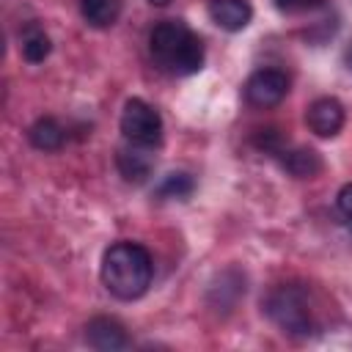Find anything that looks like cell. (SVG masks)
Listing matches in <instances>:
<instances>
[{
	"instance_id": "cell-5",
	"label": "cell",
	"mask_w": 352,
	"mask_h": 352,
	"mask_svg": "<svg viewBox=\"0 0 352 352\" xmlns=\"http://www.w3.org/2000/svg\"><path fill=\"white\" fill-rule=\"evenodd\" d=\"M289 94V77L280 69H258L245 82V99L253 107H275Z\"/></svg>"
},
{
	"instance_id": "cell-9",
	"label": "cell",
	"mask_w": 352,
	"mask_h": 352,
	"mask_svg": "<svg viewBox=\"0 0 352 352\" xmlns=\"http://www.w3.org/2000/svg\"><path fill=\"white\" fill-rule=\"evenodd\" d=\"M116 165H118V173L124 176V182H129V184H143L154 170V160H151L148 148H143V146L121 148L116 157Z\"/></svg>"
},
{
	"instance_id": "cell-10",
	"label": "cell",
	"mask_w": 352,
	"mask_h": 352,
	"mask_svg": "<svg viewBox=\"0 0 352 352\" xmlns=\"http://www.w3.org/2000/svg\"><path fill=\"white\" fill-rule=\"evenodd\" d=\"M280 165L294 179H314L322 170V157H319V151H314L308 146H297V148H286L280 154Z\"/></svg>"
},
{
	"instance_id": "cell-3",
	"label": "cell",
	"mask_w": 352,
	"mask_h": 352,
	"mask_svg": "<svg viewBox=\"0 0 352 352\" xmlns=\"http://www.w3.org/2000/svg\"><path fill=\"white\" fill-rule=\"evenodd\" d=\"M264 311L289 336L305 338L316 330V314L311 308L308 292L297 283H283V286L272 289L264 300Z\"/></svg>"
},
{
	"instance_id": "cell-7",
	"label": "cell",
	"mask_w": 352,
	"mask_h": 352,
	"mask_svg": "<svg viewBox=\"0 0 352 352\" xmlns=\"http://www.w3.org/2000/svg\"><path fill=\"white\" fill-rule=\"evenodd\" d=\"M85 341L94 346V349H102V352H116V349H126L129 346V338H126V330L118 319L113 316H96L85 324Z\"/></svg>"
},
{
	"instance_id": "cell-13",
	"label": "cell",
	"mask_w": 352,
	"mask_h": 352,
	"mask_svg": "<svg viewBox=\"0 0 352 352\" xmlns=\"http://www.w3.org/2000/svg\"><path fill=\"white\" fill-rule=\"evenodd\" d=\"M19 50H22V58L28 63H41L47 60L50 50H52V41L50 36L44 33V28L38 25H28L22 33H19Z\"/></svg>"
},
{
	"instance_id": "cell-16",
	"label": "cell",
	"mask_w": 352,
	"mask_h": 352,
	"mask_svg": "<svg viewBox=\"0 0 352 352\" xmlns=\"http://www.w3.org/2000/svg\"><path fill=\"white\" fill-rule=\"evenodd\" d=\"M280 11H289V14H294V11H308V8H316L322 0H272Z\"/></svg>"
},
{
	"instance_id": "cell-8",
	"label": "cell",
	"mask_w": 352,
	"mask_h": 352,
	"mask_svg": "<svg viewBox=\"0 0 352 352\" xmlns=\"http://www.w3.org/2000/svg\"><path fill=\"white\" fill-rule=\"evenodd\" d=\"M209 16L217 28L236 33V30L250 25L253 8L248 0H209Z\"/></svg>"
},
{
	"instance_id": "cell-18",
	"label": "cell",
	"mask_w": 352,
	"mask_h": 352,
	"mask_svg": "<svg viewBox=\"0 0 352 352\" xmlns=\"http://www.w3.org/2000/svg\"><path fill=\"white\" fill-rule=\"evenodd\" d=\"M344 63H346V69H352V44H349L346 52H344Z\"/></svg>"
},
{
	"instance_id": "cell-4",
	"label": "cell",
	"mask_w": 352,
	"mask_h": 352,
	"mask_svg": "<svg viewBox=\"0 0 352 352\" xmlns=\"http://www.w3.org/2000/svg\"><path fill=\"white\" fill-rule=\"evenodd\" d=\"M121 132L132 146L154 148L162 140V118L148 102L129 99L121 110Z\"/></svg>"
},
{
	"instance_id": "cell-17",
	"label": "cell",
	"mask_w": 352,
	"mask_h": 352,
	"mask_svg": "<svg viewBox=\"0 0 352 352\" xmlns=\"http://www.w3.org/2000/svg\"><path fill=\"white\" fill-rule=\"evenodd\" d=\"M338 209H341L346 217H352V182L338 190Z\"/></svg>"
},
{
	"instance_id": "cell-6",
	"label": "cell",
	"mask_w": 352,
	"mask_h": 352,
	"mask_svg": "<svg viewBox=\"0 0 352 352\" xmlns=\"http://www.w3.org/2000/svg\"><path fill=\"white\" fill-rule=\"evenodd\" d=\"M305 124L319 138H336L344 126V104L333 96L314 99L305 110Z\"/></svg>"
},
{
	"instance_id": "cell-14",
	"label": "cell",
	"mask_w": 352,
	"mask_h": 352,
	"mask_svg": "<svg viewBox=\"0 0 352 352\" xmlns=\"http://www.w3.org/2000/svg\"><path fill=\"white\" fill-rule=\"evenodd\" d=\"M192 187H195V182H192L190 173H168L162 179V184L157 187V198L160 201H170V198L184 201L192 192Z\"/></svg>"
},
{
	"instance_id": "cell-2",
	"label": "cell",
	"mask_w": 352,
	"mask_h": 352,
	"mask_svg": "<svg viewBox=\"0 0 352 352\" xmlns=\"http://www.w3.org/2000/svg\"><path fill=\"white\" fill-rule=\"evenodd\" d=\"M148 50L170 74H195L204 66V44L182 19L160 22L148 36Z\"/></svg>"
},
{
	"instance_id": "cell-15",
	"label": "cell",
	"mask_w": 352,
	"mask_h": 352,
	"mask_svg": "<svg viewBox=\"0 0 352 352\" xmlns=\"http://www.w3.org/2000/svg\"><path fill=\"white\" fill-rule=\"evenodd\" d=\"M253 143H256L261 151L272 154V157H280V154L286 151V138H283V132H280V129H275V126L258 129V132H256V138H253Z\"/></svg>"
},
{
	"instance_id": "cell-19",
	"label": "cell",
	"mask_w": 352,
	"mask_h": 352,
	"mask_svg": "<svg viewBox=\"0 0 352 352\" xmlns=\"http://www.w3.org/2000/svg\"><path fill=\"white\" fill-rule=\"evenodd\" d=\"M148 3H151V6H160V8H162V6H168V3H173V0H148Z\"/></svg>"
},
{
	"instance_id": "cell-11",
	"label": "cell",
	"mask_w": 352,
	"mask_h": 352,
	"mask_svg": "<svg viewBox=\"0 0 352 352\" xmlns=\"http://www.w3.org/2000/svg\"><path fill=\"white\" fill-rule=\"evenodd\" d=\"M28 140L38 151H58L63 146V140H66V132H63V126L55 118L44 116V118L33 121V126L28 129Z\"/></svg>"
},
{
	"instance_id": "cell-12",
	"label": "cell",
	"mask_w": 352,
	"mask_h": 352,
	"mask_svg": "<svg viewBox=\"0 0 352 352\" xmlns=\"http://www.w3.org/2000/svg\"><path fill=\"white\" fill-rule=\"evenodd\" d=\"M80 14L91 28H110L121 16V0H80Z\"/></svg>"
},
{
	"instance_id": "cell-1",
	"label": "cell",
	"mask_w": 352,
	"mask_h": 352,
	"mask_svg": "<svg viewBox=\"0 0 352 352\" xmlns=\"http://www.w3.org/2000/svg\"><path fill=\"white\" fill-rule=\"evenodd\" d=\"M154 278L151 253L138 242H116L102 256V283L124 302L138 300L148 292Z\"/></svg>"
}]
</instances>
